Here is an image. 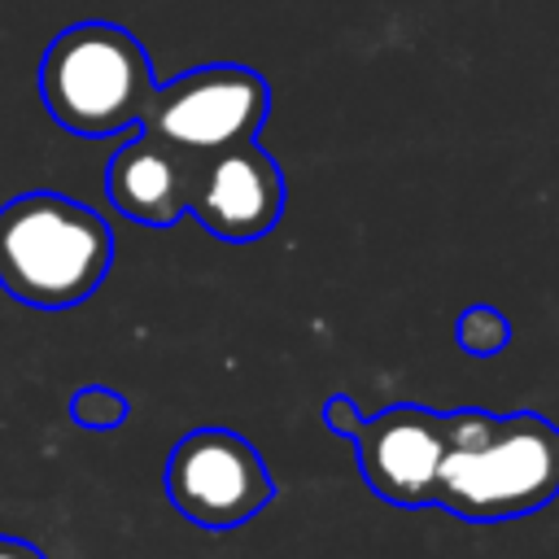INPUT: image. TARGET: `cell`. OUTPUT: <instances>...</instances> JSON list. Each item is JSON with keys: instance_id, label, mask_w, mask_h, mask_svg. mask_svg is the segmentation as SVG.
<instances>
[{"instance_id": "obj_8", "label": "cell", "mask_w": 559, "mask_h": 559, "mask_svg": "<svg viewBox=\"0 0 559 559\" xmlns=\"http://www.w3.org/2000/svg\"><path fill=\"white\" fill-rule=\"evenodd\" d=\"M192 170L197 157L179 153L175 144L140 131L135 140H127L105 170V192L114 201V210H122L131 223L144 227H170L175 218L188 214V197H192Z\"/></svg>"}, {"instance_id": "obj_1", "label": "cell", "mask_w": 559, "mask_h": 559, "mask_svg": "<svg viewBox=\"0 0 559 559\" xmlns=\"http://www.w3.org/2000/svg\"><path fill=\"white\" fill-rule=\"evenodd\" d=\"M559 498V428L537 411H454L432 507L472 524L515 520Z\"/></svg>"}, {"instance_id": "obj_2", "label": "cell", "mask_w": 559, "mask_h": 559, "mask_svg": "<svg viewBox=\"0 0 559 559\" xmlns=\"http://www.w3.org/2000/svg\"><path fill=\"white\" fill-rule=\"evenodd\" d=\"M114 262L105 218L61 192H22L0 205V284L26 306H74L92 297Z\"/></svg>"}, {"instance_id": "obj_3", "label": "cell", "mask_w": 559, "mask_h": 559, "mask_svg": "<svg viewBox=\"0 0 559 559\" xmlns=\"http://www.w3.org/2000/svg\"><path fill=\"white\" fill-rule=\"evenodd\" d=\"M153 87L144 44L114 22L66 26L39 61L44 109L74 135H118L135 127Z\"/></svg>"}, {"instance_id": "obj_5", "label": "cell", "mask_w": 559, "mask_h": 559, "mask_svg": "<svg viewBox=\"0 0 559 559\" xmlns=\"http://www.w3.org/2000/svg\"><path fill=\"white\" fill-rule=\"evenodd\" d=\"M166 498L197 528H240L271 498L275 480L253 441L231 428H197L166 459Z\"/></svg>"}, {"instance_id": "obj_10", "label": "cell", "mask_w": 559, "mask_h": 559, "mask_svg": "<svg viewBox=\"0 0 559 559\" xmlns=\"http://www.w3.org/2000/svg\"><path fill=\"white\" fill-rule=\"evenodd\" d=\"M70 411H74V419H79L83 428H118V424L127 419V397L114 393V389H100V384H96V389L74 393Z\"/></svg>"}, {"instance_id": "obj_11", "label": "cell", "mask_w": 559, "mask_h": 559, "mask_svg": "<svg viewBox=\"0 0 559 559\" xmlns=\"http://www.w3.org/2000/svg\"><path fill=\"white\" fill-rule=\"evenodd\" d=\"M362 411H358V402L349 397V393H332L328 402H323V424L336 432V437H349L354 441V432L362 428Z\"/></svg>"}, {"instance_id": "obj_12", "label": "cell", "mask_w": 559, "mask_h": 559, "mask_svg": "<svg viewBox=\"0 0 559 559\" xmlns=\"http://www.w3.org/2000/svg\"><path fill=\"white\" fill-rule=\"evenodd\" d=\"M0 559H39V550H31L22 542H0Z\"/></svg>"}, {"instance_id": "obj_6", "label": "cell", "mask_w": 559, "mask_h": 559, "mask_svg": "<svg viewBox=\"0 0 559 559\" xmlns=\"http://www.w3.org/2000/svg\"><path fill=\"white\" fill-rule=\"evenodd\" d=\"M362 480L393 507H432L437 467L445 454V415L432 406L397 402L367 415L354 432Z\"/></svg>"}, {"instance_id": "obj_7", "label": "cell", "mask_w": 559, "mask_h": 559, "mask_svg": "<svg viewBox=\"0 0 559 559\" xmlns=\"http://www.w3.org/2000/svg\"><path fill=\"white\" fill-rule=\"evenodd\" d=\"M188 214L218 240H258L284 214V175L253 140L205 153L192 170Z\"/></svg>"}, {"instance_id": "obj_9", "label": "cell", "mask_w": 559, "mask_h": 559, "mask_svg": "<svg viewBox=\"0 0 559 559\" xmlns=\"http://www.w3.org/2000/svg\"><path fill=\"white\" fill-rule=\"evenodd\" d=\"M454 336H459L463 354H472V358H498L511 345V319L498 306H489V301H472L459 314Z\"/></svg>"}, {"instance_id": "obj_4", "label": "cell", "mask_w": 559, "mask_h": 559, "mask_svg": "<svg viewBox=\"0 0 559 559\" xmlns=\"http://www.w3.org/2000/svg\"><path fill=\"white\" fill-rule=\"evenodd\" d=\"M266 79L245 66H197L170 83H157L140 127L188 157H205L253 140L266 122Z\"/></svg>"}]
</instances>
